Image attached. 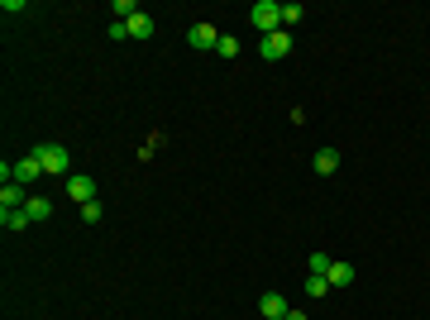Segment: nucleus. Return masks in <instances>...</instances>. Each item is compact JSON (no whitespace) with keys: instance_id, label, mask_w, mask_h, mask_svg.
<instances>
[{"instance_id":"9","label":"nucleus","mask_w":430,"mask_h":320,"mask_svg":"<svg viewBox=\"0 0 430 320\" xmlns=\"http://www.w3.org/2000/svg\"><path fill=\"white\" fill-rule=\"evenodd\" d=\"M125 29H130V39H153V15L139 10L134 20H125Z\"/></svg>"},{"instance_id":"1","label":"nucleus","mask_w":430,"mask_h":320,"mask_svg":"<svg viewBox=\"0 0 430 320\" xmlns=\"http://www.w3.org/2000/svg\"><path fill=\"white\" fill-rule=\"evenodd\" d=\"M249 20H254V29L268 39V34H277V29H282V5H277V0H254Z\"/></svg>"},{"instance_id":"10","label":"nucleus","mask_w":430,"mask_h":320,"mask_svg":"<svg viewBox=\"0 0 430 320\" xmlns=\"http://www.w3.org/2000/svg\"><path fill=\"white\" fill-rule=\"evenodd\" d=\"M316 172H321V177L340 172V148H316Z\"/></svg>"},{"instance_id":"19","label":"nucleus","mask_w":430,"mask_h":320,"mask_svg":"<svg viewBox=\"0 0 430 320\" xmlns=\"http://www.w3.org/2000/svg\"><path fill=\"white\" fill-rule=\"evenodd\" d=\"M282 320H306V311H287V316H282Z\"/></svg>"},{"instance_id":"8","label":"nucleus","mask_w":430,"mask_h":320,"mask_svg":"<svg viewBox=\"0 0 430 320\" xmlns=\"http://www.w3.org/2000/svg\"><path fill=\"white\" fill-rule=\"evenodd\" d=\"M25 201H29V191L20 187V182H5V187H0V211H25Z\"/></svg>"},{"instance_id":"16","label":"nucleus","mask_w":430,"mask_h":320,"mask_svg":"<svg viewBox=\"0 0 430 320\" xmlns=\"http://www.w3.org/2000/svg\"><path fill=\"white\" fill-rule=\"evenodd\" d=\"M215 53H220V57H235V53H240V43H235L230 34H220V43H215Z\"/></svg>"},{"instance_id":"6","label":"nucleus","mask_w":430,"mask_h":320,"mask_svg":"<svg viewBox=\"0 0 430 320\" xmlns=\"http://www.w3.org/2000/svg\"><path fill=\"white\" fill-rule=\"evenodd\" d=\"M10 167H15V182H20V187H29V182H34V177L43 172L39 153H25V158H20V162H10Z\"/></svg>"},{"instance_id":"13","label":"nucleus","mask_w":430,"mask_h":320,"mask_svg":"<svg viewBox=\"0 0 430 320\" xmlns=\"http://www.w3.org/2000/svg\"><path fill=\"white\" fill-rule=\"evenodd\" d=\"M0 225H5V230H25V225H34V220H29L25 211H0Z\"/></svg>"},{"instance_id":"15","label":"nucleus","mask_w":430,"mask_h":320,"mask_svg":"<svg viewBox=\"0 0 430 320\" xmlns=\"http://www.w3.org/2000/svg\"><path fill=\"white\" fill-rule=\"evenodd\" d=\"M330 292V277H306V296H325Z\"/></svg>"},{"instance_id":"14","label":"nucleus","mask_w":430,"mask_h":320,"mask_svg":"<svg viewBox=\"0 0 430 320\" xmlns=\"http://www.w3.org/2000/svg\"><path fill=\"white\" fill-rule=\"evenodd\" d=\"M330 263H335V258L316 249V253H311V277H325V272H330Z\"/></svg>"},{"instance_id":"11","label":"nucleus","mask_w":430,"mask_h":320,"mask_svg":"<svg viewBox=\"0 0 430 320\" xmlns=\"http://www.w3.org/2000/svg\"><path fill=\"white\" fill-rule=\"evenodd\" d=\"M25 215H29V220H48V215H53V201H48V196H29Z\"/></svg>"},{"instance_id":"12","label":"nucleus","mask_w":430,"mask_h":320,"mask_svg":"<svg viewBox=\"0 0 430 320\" xmlns=\"http://www.w3.org/2000/svg\"><path fill=\"white\" fill-rule=\"evenodd\" d=\"M325 277H330V287H349L354 282V263H330Z\"/></svg>"},{"instance_id":"3","label":"nucleus","mask_w":430,"mask_h":320,"mask_svg":"<svg viewBox=\"0 0 430 320\" xmlns=\"http://www.w3.org/2000/svg\"><path fill=\"white\" fill-rule=\"evenodd\" d=\"M258 53L268 57V62H282V57L292 53V34H287V29H277V34H268V39L258 43Z\"/></svg>"},{"instance_id":"4","label":"nucleus","mask_w":430,"mask_h":320,"mask_svg":"<svg viewBox=\"0 0 430 320\" xmlns=\"http://www.w3.org/2000/svg\"><path fill=\"white\" fill-rule=\"evenodd\" d=\"M187 43H191V48H201V53H215V43H220V29L201 20V25L187 29Z\"/></svg>"},{"instance_id":"18","label":"nucleus","mask_w":430,"mask_h":320,"mask_svg":"<svg viewBox=\"0 0 430 320\" xmlns=\"http://www.w3.org/2000/svg\"><path fill=\"white\" fill-rule=\"evenodd\" d=\"M81 220L96 225V220H101V201H86V206H81Z\"/></svg>"},{"instance_id":"5","label":"nucleus","mask_w":430,"mask_h":320,"mask_svg":"<svg viewBox=\"0 0 430 320\" xmlns=\"http://www.w3.org/2000/svg\"><path fill=\"white\" fill-rule=\"evenodd\" d=\"M67 196H72L77 206H86V201H96V182L81 177V172H72V177H67Z\"/></svg>"},{"instance_id":"2","label":"nucleus","mask_w":430,"mask_h":320,"mask_svg":"<svg viewBox=\"0 0 430 320\" xmlns=\"http://www.w3.org/2000/svg\"><path fill=\"white\" fill-rule=\"evenodd\" d=\"M34 153H39V162H43V172H48V177H67V167H72V153H67L62 144H39Z\"/></svg>"},{"instance_id":"17","label":"nucleus","mask_w":430,"mask_h":320,"mask_svg":"<svg viewBox=\"0 0 430 320\" xmlns=\"http://www.w3.org/2000/svg\"><path fill=\"white\" fill-rule=\"evenodd\" d=\"M301 20H306L301 5H282V25H301Z\"/></svg>"},{"instance_id":"7","label":"nucleus","mask_w":430,"mask_h":320,"mask_svg":"<svg viewBox=\"0 0 430 320\" xmlns=\"http://www.w3.org/2000/svg\"><path fill=\"white\" fill-rule=\"evenodd\" d=\"M258 311H263L268 320H282L292 306H287V296H282V292H263V296H258Z\"/></svg>"}]
</instances>
